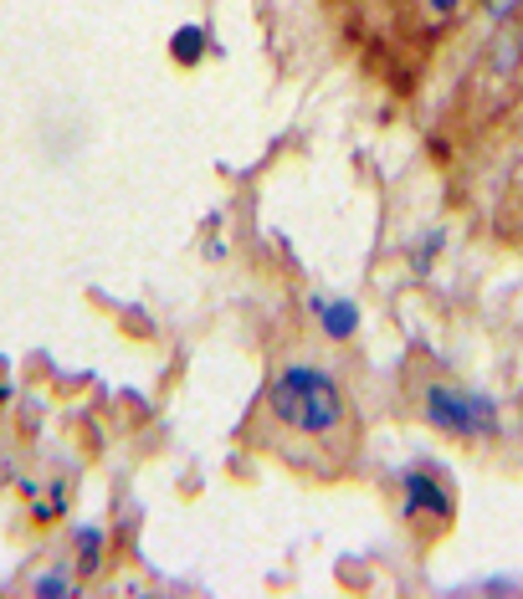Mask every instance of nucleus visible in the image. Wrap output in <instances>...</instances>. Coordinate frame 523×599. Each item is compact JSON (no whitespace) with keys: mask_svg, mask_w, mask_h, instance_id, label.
I'll return each mask as SVG.
<instances>
[{"mask_svg":"<svg viewBox=\"0 0 523 599\" xmlns=\"http://www.w3.org/2000/svg\"><path fill=\"white\" fill-rule=\"evenodd\" d=\"M170 52H174V62L195 67L205 57V31L201 27H180V31H174V41H170Z\"/></svg>","mask_w":523,"mask_h":599,"instance_id":"423d86ee","label":"nucleus"},{"mask_svg":"<svg viewBox=\"0 0 523 599\" xmlns=\"http://www.w3.org/2000/svg\"><path fill=\"white\" fill-rule=\"evenodd\" d=\"M405 518H421V512H426V518H436V522H446L456 512V502H452V493H446L442 481L431 477V471H405Z\"/></svg>","mask_w":523,"mask_h":599,"instance_id":"7ed1b4c3","label":"nucleus"},{"mask_svg":"<svg viewBox=\"0 0 523 599\" xmlns=\"http://www.w3.org/2000/svg\"><path fill=\"white\" fill-rule=\"evenodd\" d=\"M426 6H431V11H436V16H446V11H456V0H426Z\"/></svg>","mask_w":523,"mask_h":599,"instance_id":"f8f14e48","label":"nucleus"},{"mask_svg":"<svg viewBox=\"0 0 523 599\" xmlns=\"http://www.w3.org/2000/svg\"><path fill=\"white\" fill-rule=\"evenodd\" d=\"M436 252H442V236H431L426 246H421V252H416V266H426V262H431V256H436Z\"/></svg>","mask_w":523,"mask_h":599,"instance_id":"9b49d317","label":"nucleus"},{"mask_svg":"<svg viewBox=\"0 0 523 599\" xmlns=\"http://www.w3.org/2000/svg\"><path fill=\"white\" fill-rule=\"evenodd\" d=\"M483 595H519V585L513 579H487V585H477Z\"/></svg>","mask_w":523,"mask_h":599,"instance_id":"9d476101","label":"nucleus"},{"mask_svg":"<svg viewBox=\"0 0 523 599\" xmlns=\"http://www.w3.org/2000/svg\"><path fill=\"white\" fill-rule=\"evenodd\" d=\"M268 410L278 415L282 426L303 430V436H329L344 420V395L323 369L313 364H293L282 369L268 389Z\"/></svg>","mask_w":523,"mask_h":599,"instance_id":"f257e3e1","label":"nucleus"},{"mask_svg":"<svg viewBox=\"0 0 523 599\" xmlns=\"http://www.w3.org/2000/svg\"><path fill=\"white\" fill-rule=\"evenodd\" d=\"M309 307L319 313V323H323L329 338H349V333L360 328V307L349 303V297H313Z\"/></svg>","mask_w":523,"mask_h":599,"instance_id":"39448f33","label":"nucleus"},{"mask_svg":"<svg viewBox=\"0 0 523 599\" xmlns=\"http://www.w3.org/2000/svg\"><path fill=\"white\" fill-rule=\"evenodd\" d=\"M98 559H103V532H98V528H78V569L93 573Z\"/></svg>","mask_w":523,"mask_h":599,"instance_id":"0eeeda50","label":"nucleus"},{"mask_svg":"<svg viewBox=\"0 0 523 599\" xmlns=\"http://www.w3.org/2000/svg\"><path fill=\"white\" fill-rule=\"evenodd\" d=\"M523 0H487V11H493V21H509L513 11H519Z\"/></svg>","mask_w":523,"mask_h":599,"instance_id":"1a4fd4ad","label":"nucleus"},{"mask_svg":"<svg viewBox=\"0 0 523 599\" xmlns=\"http://www.w3.org/2000/svg\"><path fill=\"white\" fill-rule=\"evenodd\" d=\"M426 420L436 430H452V436H467V440L497 436V405L487 395H467V389L431 385L426 389Z\"/></svg>","mask_w":523,"mask_h":599,"instance_id":"f03ea898","label":"nucleus"},{"mask_svg":"<svg viewBox=\"0 0 523 599\" xmlns=\"http://www.w3.org/2000/svg\"><path fill=\"white\" fill-rule=\"evenodd\" d=\"M72 589H78V585H72V579H68L62 569H47V573H37V585H31V595H37V599H68Z\"/></svg>","mask_w":523,"mask_h":599,"instance_id":"6e6552de","label":"nucleus"},{"mask_svg":"<svg viewBox=\"0 0 523 599\" xmlns=\"http://www.w3.org/2000/svg\"><path fill=\"white\" fill-rule=\"evenodd\" d=\"M497 37H493V47H487V72H497V78H513L523 67V31L513 27V16L509 21H497Z\"/></svg>","mask_w":523,"mask_h":599,"instance_id":"20e7f679","label":"nucleus"}]
</instances>
